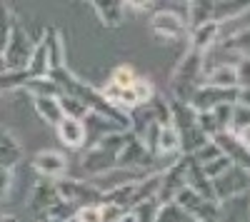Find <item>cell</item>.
Masks as SVG:
<instances>
[{"label":"cell","mask_w":250,"mask_h":222,"mask_svg":"<svg viewBox=\"0 0 250 222\" xmlns=\"http://www.w3.org/2000/svg\"><path fill=\"white\" fill-rule=\"evenodd\" d=\"M238 95H240V88H218V85L200 83L188 103L193 105L195 112H205L218 105H225V103H238Z\"/></svg>","instance_id":"8992f818"},{"label":"cell","mask_w":250,"mask_h":222,"mask_svg":"<svg viewBox=\"0 0 250 222\" xmlns=\"http://www.w3.org/2000/svg\"><path fill=\"white\" fill-rule=\"evenodd\" d=\"M198 165H200V163H198ZM200 167H203V172H205V177H208V180H215V177H220L225 170H230V167H233V163H230V160H228V157L220 152L218 157L208 160V163H203Z\"/></svg>","instance_id":"836d02e7"},{"label":"cell","mask_w":250,"mask_h":222,"mask_svg":"<svg viewBox=\"0 0 250 222\" xmlns=\"http://www.w3.org/2000/svg\"><path fill=\"white\" fill-rule=\"evenodd\" d=\"M188 163H190V155H178L168 167H163L158 203H173V197L188 185Z\"/></svg>","instance_id":"52a82bcc"},{"label":"cell","mask_w":250,"mask_h":222,"mask_svg":"<svg viewBox=\"0 0 250 222\" xmlns=\"http://www.w3.org/2000/svg\"><path fill=\"white\" fill-rule=\"evenodd\" d=\"M213 48L218 53H223V63H238L240 57H250V25L218 40Z\"/></svg>","instance_id":"30bf717a"},{"label":"cell","mask_w":250,"mask_h":222,"mask_svg":"<svg viewBox=\"0 0 250 222\" xmlns=\"http://www.w3.org/2000/svg\"><path fill=\"white\" fill-rule=\"evenodd\" d=\"M135 77H138V73L130 65H118L113 70V75H110V80H113V83H118L120 88H130V83H133Z\"/></svg>","instance_id":"74e56055"},{"label":"cell","mask_w":250,"mask_h":222,"mask_svg":"<svg viewBox=\"0 0 250 222\" xmlns=\"http://www.w3.org/2000/svg\"><path fill=\"white\" fill-rule=\"evenodd\" d=\"M73 222H103L100 203H98V205H83V207H78Z\"/></svg>","instance_id":"f35d334b"},{"label":"cell","mask_w":250,"mask_h":222,"mask_svg":"<svg viewBox=\"0 0 250 222\" xmlns=\"http://www.w3.org/2000/svg\"><path fill=\"white\" fill-rule=\"evenodd\" d=\"M235 70H238V88L250 90V57H240L235 63Z\"/></svg>","instance_id":"b9f144b4"},{"label":"cell","mask_w":250,"mask_h":222,"mask_svg":"<svg viewBox=\"0 0 250 222\" xmlns=\"http://www.w3.org/2000/svg\"><path fill=\"white\" fill-rule=\"evenodd\" d=\"M55 128H58V137H60V143L65 145V148L78 150V148L85 145L88 135H85V123H83V120H75V117L62 115V117H60V123H58Z\"/></svg>","instance_id":"ac0fdd59"},{"label":"cell","mask_w":250,"mask_h":222,"mask_svg":"<svg viewBox=\"0 0 250 222\" xmlns=\"http://www.w3.org/2000/svg\"><path fill=\"white\" fill-rule=\"evenodd\" d=\"M188 40H190V45L188 48H195L200 53H208L218 40H220V23L218 20H203L200 25H193L188 30Z\"/></svg>","instance_id":"2e32d148"},{"label":"cell","mask_w":250,"mask_h":222,"mask_svg":"<svg viewBox=\"0 0 250 222\" xmlns=\"http://www.w3.org/2000/svg\"><path fill=\"white\" fill-rule=\"evenodd\" d=\"M33 105L38 117L43 120L45 125H58L60 117H62V108H60V100L58 97H33Z\"/></svg>","instance_id":"83f0119b"},{"label":"cell","mask_w":250,"mask_h":222,"mask_svg":"<svg viewBox=\"0 0 250 222\" xmlns=\"http://www.w3.org/2000/svg\"><path fill=\"white\" fill-rule=\"evenodd\" d=\"M150 30L158 40L163 43H173V40H180L188 35L190 25H188V20L173 10H158L153 18H150Z\"/></svg>","instance_id":"ba28073f"},{"label":"cell","mask_w":250,"mask_h":222,"mask_svg":"<svg viewBox=\"0 0 250 222\" xmlns=\"http://www.w3.org/2000/svg\"><path fill=\"white\" fill-rule=\"evenodd\" d=\"M53 185H55L60 200L73 203V205H78V207L103 203V192L90 183V180H78V177H65V175H62V177L53 180Z\"/></svg>","instance_id":"3957f363"},{"label":"cell","mask_w":250,"mask_h":222,"mask_svg":"<svg viewBox=\"0 0 250 222\" xmlns=\"http://www.w3.org/2000/svg\"><path fill=\"white\" fill-rule=\"evenodd\" d=\"M210 140L220 148V152H223L228 160H230V163H233L235 167H243L245 172H250V150L240 143V140H238L233 132L223 130V132L213 135Z\"/></svg>","instance_id":"7c38bea8"},{"label":"cell","mask_w":250,"mask_h":222,"mask_svg":"<svg viewBox=\"0 0 250 222\" xmlns=\"http://www.w3.org/2000/svg\"><path fill=\"white\" fill-rule=\"evenodd\" d=\"M188 187L195 190V192L203 195V197H208V200H215V195H213V183L205 177L203 167L195 163L193 157H190V163H188Z\"/></svg>","instance_id":"4316f807"},{"label":"cell","mask_w":250,"mask_h":222,"mask_svg":"<svg viewBox=\"0 0 250 222\" xmlns=\"http://www.w3.org/2000/svg\"><path fill=\"white\" fill-rule=\"evenodd\" d=\"M153 155H150V150L145 148V143L138 137V135H133L130 130H128V140H125V145H123V150H120V155H118V165H123V167H138V170H145L150 163H153Z\"/></svg>","instance_id":"8fae6325"},{"label":"cell","mask_w":250,"mask_h":222,"mask_svg":"<svg viewBox=\"0 0 250 222\" xmlns=\"http://www.w3.org/2000/svg\"><path fill=\"white\" fill-rule=\"evenodd\" d=\"M13 13L8 10V5L0 0V53H3L5 43H8V35H10V28H13Z\"/></svg>","instance_id":"8d00e7d4"},{"label":"cell","mask_w":250,"mask_h":222,"mask_svg":"<svg viewBox=\"0 0 250 222\" xmlns=\"http://www.w3.org/2000/svg\"><path fill=\"white\" fill-rule=\"evenodd\" d=\"M250 220V192L228 197L220 203L218 222H248Z\"/></svg>","instance_id":"d6986e66"},{"label":"cell","mask_w":250,"mask_h":222,"mask_svg":"<svg viewBox=\"0 0 250 222\" xmlns=\"http://www.w3.org/2000/svg\"><path fill=\"white\" fill-rule=\"evenodd\" d=\"M23 90H28L33 97H60L62 95L60 85L55 83L50 75H45V77H28Z\"/></svg>","instance_id":"f1b7e54d"},{"label":"cell","mask_w":250,"mask_h":222,"mask_svg":"<svg viewBox=\"0 0 250 222\" xmlns=\"http://www.w3.org/2000/svg\"><path fill=\"white\" fill-rule=\"evenodd\" d=\"M23 160V145H20V140L8 130L0 125V165L5 167H13Z\"/></svg>","instance_id":"ffe728a7"},{"label":"cell","mask_w":250,"mask_h":222,"mask_svg":"<svg viewBox=\"0 0 250 222\" xmlns=\"http://www.w3.org/2000/svg\"><path fill=\"white\" fill-rule=\"evenodd\" d=\"M100 212H103V222H120L125 212H130V210H125L120 205H113V203H100Z\"/></svg>","instance_id":"60d3db41"},{"label":"cell","mask_w":250,"mask_h":222,"mask_svg":"<svg viewBox=\"0 0 250 222\" xmlns=\"http://www.w3.org/2000/svg\"><path fill=\"white\" fill-rule=\"evenodd\" d=\"M168 155H180V132L173 123H165L158 130L155 140V157H168Z\"/></svg>","instance_id":"7402d4cb"},{"label":"cell","mask_w":250,"mask_h":222,"mask_svg":"<svg viewBox=\"0 0 250 222\" xmlns=\"http://www.w3.org/2000/svg\"><path fill=\"white\" fill-rule=\"evenodd\" d=\"M130 90H133V95H135V100H138V105H143V103H148V100L155 95V88H153V83L148 77H143V75H138L133 83H130Z\"/></svg>","instance_id":"e575fe53"},{"label":"cell","mask_w":250,"mask_h":222,"mask_svg":"<svg viewBox=\"0 0 250 222\" xmlns=\"http://www.w3.org/2000/svg\"><path fill=\"white\" fill-rule=\"evenodd\" d=\"M203 55L195 48H188L185 55L180 57V63L175 65L173 75H170V92L175 100H190V95L198 90V85L203 83Z\"/></svg>","instance_id":"7a4b0ae2"},{"label":"cell","mask_w":250,"mask_h":222,"mask_svg":"<svg viewBox=\"0 0 250 222\" xmlns=\"http://www.w3.org/2000/svg\"><path fill=\"white\" fill-rule=\"evenodd\" d=\"M238 103H245V105H250V90H243V88H240V95H238Z\"/></svg>","instance_id":"f6af8a7d"},{"label":"cell","mask_w":250,"mask_h":222,"mask_svg":"<svg viewBox=\"0 0 250 222\" xmlns=\"http://www.w3.org/2000/svg\"><path fill=\"white\" fill-rule=\"evenodd\" d=\"M230 110H233V103H225V105H218L213 110H205V112H198V125L200 130L213 137L223 130H228V125H230Z\"/></svg>","instance_id":"e0dca14e"},{"label":"cell","mask_w":250,"mask_h":222,"mask_svg":"<svg viewBox=\"0 0 250 222\" xmlns=\"http://www.w3.org/2000/svg\"><path fill=\"white\" fill-rule=\"evenodd\" d=\"M143 175H145V170L115 165V167H110V170H105V172H100V175L90 177V183H93L100 192H105V190L118 187V185H125V183H138Z\"/></svg>","instance_id":"5bb4252c"},{"label":"cell","mask_w":250,"mask_h":222,"mask_svg":"<svg viewBox=\"0 0 250 222\" xmlns=\"http://www.w3.org/2000/svg\"><path fill=\"white\" fill-rule=\"evenodd\" d=\"M218 155H220V148L213 143V140H208V143H205L203 148H198L190 157L195 160V163H200V165H203V163H208V160H213V157H218Z\"/></svg>","instance_id":"ab89813d"},{"label":"cell","mask_w":250,"mask_h":222,"mask_svg":"<svg viewBox=\"0 0 250 222\" xmlns=\"http://www.w3.org/2000/svg\"><path fill=\"white\" fill-rule=\"evenodd\" d=\"M133 192H135V183L110 187V190L103 192V203H113V205H120L125 210H133Z\"/></svg>","instance_id":"4dcf8cb0"},{"label":"cell","mask_w":250,"mask_h":222,"mask_svg":"<svg viewBox=\"0 0 250 222\" xmlns=\"http://www.w3.org/2000/svg\"><path fill=\"white\" fill-rule=\"evenodd\" d=\"M188 220H190V215H188L178 203H160L153 222H188Z\"/></svg>","instance_id":"d6a6232c"},{"label":"cell","mask_w":250,"mask_h":222,"mask_svg":"<svg viewBox=\"0 0 250 222\" xmlns=\"http://www.w3.org/2000/svg\"><path fill=\"white\" fill-rule=\"evenodd\" d=\"M10 187H13V167L0 165V203L8 197Z\"/></svg>","instance_id":"7bdbcfd3"},{"label":"cell","mask_w":250,"mask_h":222,"mask_svg":"<svg viewBox=\"0 0 250 222\" xmlns=\"http://www.w3.org/2000/svg\"><path fill=\"white\" fill-rule=\"evenodd\" d=\"M58 190H55V185H53V180H48V177H40L38 183L33 185V190H30V197H28V212L35 217V222L40 220V215H43L53 203H58Z\"/></svg>","instance_id":"4fadbf2b"},{"label":"cell","mask_w":250,"mask_h":222,"mask_svg":"<svg viewBox=\"0 0 250 222\" xmlns=\"http://www.w3.org/2000/svg\"><path fill=\"white\" fill-rule=\"evenodd\" d=\"M173 203H178L188 215H190L193 220H198V222H218L220 203H218V200H208V197L198 195L195 190H190L188 185L173 197Z\"/></svg>","instance_id":"5b68a950"},{"label":"cell","mask_w":250,"mask_h":222,"mask_svg":"<svg viewBox=\"0 0 250 222\" xmlns=\"http://www.w3.org/2000/svg\"><path fill=\"white\" fill-rule=\"evenodd\" d=\"M250 10V0H215L213 5V20L218 23H230V20L243 18Z\"/></svg>","instance_id":"603a6c76"},{"label":"cell","mask_w":250,"mask_h":222,"mask_svg":"<svg viewBox=\"0 0 250 222\" xmlns=\"http://www.w3.org/2000/svg\"><path fill=\"white\" fill-rule=\"evenodd\" d=\"M123 5H130L135 10H150L153 8V0H123Z\"/></svg>","instance_id":"ee69618b"},{"label":"cell","mask_w":250,"mask_h":222,"mask_svg":"<svg viewBox=\"0 0 250 222\" xmlns=\"http://www.w3.org/2000/svg\"><path fill=\"white\" fill-rule=\"evenodd\" d=\"M58 100H60L62 115H68V117H75V120H85V117H88V112H90V108H88L85 103H83L80 97H75V95L62 92Z\"/></svg>","instance_id":"1f68e13d"},{"label":"cell","mask_w":250,"mask_h":222,"mask_svg":"<svg viewBox=\"0 0 250 222\" xmlns=\"http://www.w3.org/2000/svg\"><path fill=\"white\" fill-rule=\"evenodd\" d=\"M45 50H48V63H50V70H58L65 65V50H62V35L58 28H45Z\"/></svg>","instance_id":"d4e9b609"},{"label":"cell","mask_w":250,"mask_h":222,"mask_svg":"<svg viewBox=\"0 0 250 222\" xmlns=\"http://www.w3.org/2000/svg\"><path fill=\"white\" fill-rule=\"evenodd\" d=\"M0 222H18L15 215H0Z\"/></svg>","instance_id":"bcb514c9"},{"label":"cell","mask_w":250,"mask_h":222,"mask_svg":"<svg viewBox=\"0 0 250 222\" xmlns=\"http://www.w3.org/2000/svg\"><path fill=\"white\" fill-rule=\"evenodd\" d=\"M243 125H250V105H245V103H233L228 132H235V130H240Z\"/></svg>","instance_id":"d590c367"},{"label":"cell","mask_w":250,"mask_h":222,"mask_svg":"<svg viewBox=\"0 0 250 222\" xmlns=\"http://www.w3.org/2000/svg\"><path fill=\"white\" fill-rule=\"evenodd\" d=\"M93 8L105 28L123 25V0H93Z\"/></svg>","instance_id":"cb8c5ba5"},{"label":"cell","mask_w":250,"mask_h":222,"mask_svg":"<svg viewBox=\"0 0 250 222\" xmlns=\"http://www.w3.org/2000/svg\"><path fill=\"white\" fill-rule=\"evenodd\" d=\"M28 73V77H45L50 75V63H48V50H45V43H33V50H30V57L23 68Z\"/></svg>","instance_id":"484cf974"},{"label":"cell","mask_w":250,"mask_h":222,"mask_svg":"<svg viewBox=\"0 0 250 222\" xmlns=\"http://www.w3.org/2000/svg\"><path fill=\"white\" fill-rule=\"evenodd\" d=\"M75 212H78V205L65 203V200H58V203H53L43 215H40L38 222H73Z\"/></svg>","instance_id":"f546056e"},{"label":"cell","mask_w":250,"mask_h":222,"mask_svg":"<svg viewBox=\"0 0 250 222\" xmlns=\"http://www.w3.org/2000/svg\"><path fill=\"white\" fill-rule=\"evenodd\" d=\"M203 83L218 88H238V70L235 63H218L203 73Z\"/></svg>","instance_id":"44dd1931"},{"label":"cell","mask_w":250,"mask_h":222,"mask_svg":"<svg viewBox=\"0 0 250 222\" xmlns=\"http://www.w3.org/2000/svg\"><path fill=\"white\" fill-rule=\"evenodd\" d=\"M30 50H33L30 35L25 33V28L18 20H13L8 43H5L3 53H0V57H3V70H23L28 57H30Z\"/></svg>","instance_id":"277c9868"},{"label":"cell","mask_w":250,"mask_h":222,"mask_svg":"<svg viewBox=\"0 0 250 222\" xmlns=\"http://www.w3.org/2000/svg\"><path fill=\"white\" fill-rule=\"evenodd\" d=\"M213 183V195L218 203H223V200L228 197H235V195H245L250 192V172H245L243 167H230L225 170L220 177L210 180Z\"/></svg>","instance_id":"9c48e42d"},{"label":"cell","mask_w":250,"mask_h":222,"mask_svg":"<svg viewBox=\"0 0 250 222\" xmlns=\"http://www.w3.org/2000/svg\"><path fill=\"white\" fill-rule=\"evenodd\" d=\"M125 140H128V130H113L108 135L98 137L95 143H90V148L85 150V155H83V172H85L88 177H95L100 172H105L110 167L118 165V155L125 145Z\"/></svg>","instance_id":"6da1fadb"},{"label":"cell","mask_w":250,"mask_h":222,"mask_svg":"<svg viewBox=\"0 0 250 222\" xmlns=\"http://www.w3.org/2000/svg\"><path fill=\"white\" fill-rule=\"evenodd\" d=\"M33 170L40 177H48V180H58L65 175L68 170V157L58 152V150H43L33 157Z\"/></svg>","instance_id":"9a60e30c"}]
</instances>
